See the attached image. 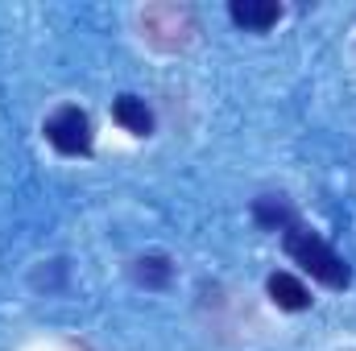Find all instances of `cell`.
<instances>
[{
    "mask_svg": "<svg viewBox=\"0 0 356 351\" xmlns=\"http://www.w3.org/2000/svg\"><path fill=\"white\" fill-rule=\"evenodd\" d=\"M282 248H286V257L298 264L302 273H311V281H319L323 289H348L353 268H348V261H344L319 232L294 223V228L282 232Z\"/></svg>",
    "mask_w": 356,
    "mask_h": 351,
    "instance_id": "obj_1",
    "label": "cell"
},
{
    "mask_svg": "<svg viewBox=\"0 0 356 351\" xmlns=\"http://www.w3.org/2000/svg\"><path fill=\"white\" fill-rule=\"evenodd\" d=\"M199 33V21L186 4H175V0H158V4H145L141 8V37L162 50V54H178L195 42Z\"/></svg>",
    "mask_w": 356,
    "mask_h": 351,
    "instance_id": "obj_2",
    "label": "cell"
},
{
    "mask_svg": "<svg viewBox=\"0 0 356 351\" xmlns=\"http://www.w3.org/2000/svg\"><path fill=\"white\" fill-rule=\"evenodd\" d=\"M46 141L63 153V157H91V145H95V132H91V120L79 103H63L46 116L42 124Z\"/></svg>",
    "mask_w": 356,
    "mask_h": 351,
    "instance_id": "obj_3",
    "label": "cell"
},
{
    "mask_svg": "<svg viewBox=\"0 0 356 351\" xmlns=\"http://www.w3.org/2000/svg\"><path fill=\"white\" fill-rule=\"evenodd\" d=\"M282 4L277 0H232L228 4V17H232V25H241V29H249V33H266L273 29L277 21H282Z\"/></svg>",
    "mask_w": 356,
    "mask_h": 351,
    "instance_id": "obj_4",
    "label": "cell"
},
{
    "mask_svg": "<svg viewBox=\"0 0 356 351\" xmlns=\"http://www.w3.org/2000/svg\"><path fill=\"white\" fill-rule=\"evenodd\" d=\"M266 293H269V302H273L277 310H290V314L311 310V289H307L294 273H269L266 277Z\"/></svg>",
    "mask_w": 356,
    "mask_h": 351,
    "instance_id": "obj_5",
    "label": "cell"
},
{
    "mask_svg": "<svg viewBox=\"0 0 356 351\" xmlns=\"http://www.w3.org/2000/svg\"><path fill=\"white\" fill-rule=\"evenodd\" d=\"M253 223L261 232H286L298 223V211L286 194H261V198H253Z\"/></svg>",
    "mask_w": 356,
    "mask_h": 351,
    "instance_id": "obj_6",
    "label": "cell"
},
{
    "mask_svg": "<svg viewBox=\"0 0 356 351\" xmlns=\"http://www.w3.org/2000/svg\"><path fill=\"white\" fill-rule=\"evenodd\" d=\"M112 120L124 128V132H133V137H149L154 132V112H149V103L141 99V95H116L112 99Z\"/></svg>",
    "mask_w": 356,
    "mask_h": 351,
    "instance_id": "obj_7",
    "label": "cell"
},
{
    "mask_svg": "<svg viewBox=\"0 0 356 351\" xmlns=\"http://www.w3.org/2000/svg\"><path fill=\"white\" fill-rule=\"evenodd\" d=\"M133 281L141 285V289H166L170 281H175V261L166 257V252H145V257H137L133 261Z\"/></svg>",
    "mask_w": 356,
    "mask_h": 351,
    "instance_id": "obj_8",
    "label": "cell"
}]
</instances>
